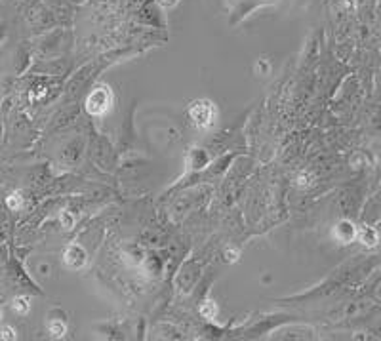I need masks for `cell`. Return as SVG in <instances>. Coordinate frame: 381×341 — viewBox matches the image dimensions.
<instances>
[{
    "label": "cell",
    "mask_w": 381,
    "mask_h": 341,
    "mask_svg": "<svg viewBox=\"0 0 381 341\" xmlns=\"http://www.w3.org/2000/svg\"><path fill=\"white\" fill-rule=\"evenodd\" d=\"M0 318H2V311H0Z\"/></svg>",
    "instance_id": "obj_13"
},
{
    "label": "cell",
    "mask_w": 381,
    "mask_h": 341,
    "mask_svg": "<svg viewBox=\"0 0 381 341\" xmlns=\"http://www.w3.org/2000/svg\"><path fill=\"white\" fill-rule=\"evenodd\" d=\"M0 338L2 340H15L17 336H15V330L10 328V326H4V328L0 330Z\"/></svg>",
    "instance_id": "obj_10"
},
{
    "label": "cell",
    "mask_w": 381,
    "mask_h": 341,
    "mask_svg": "<svg viewBox=\"0 0 381 341\" xmlns=\"http://www.w3.org/2000/svg\"><path fill=\"white\" fill-rule=\"evenodd\" d=\"M333 236H335L339 242L347 244L357 238V229H355V225H353L351 221H339L337 227H335V231H333Z\"/></svg>",
    "instance_id": "obj_4"
},
{
    "label": "cell",
    "mask_w": 381,
    "mask_h": 341,
    "mask_svg": "<svg viewBox=\"0 0 381 341\" xmlns=\"http://www.w3.org/2000/svg\"><path fill=\"white\" fill-rule=\"evenodd\" d=\"M12 307H13V311H15V313H19V315H27V313H29V309H31V305H29V299H27V297H15Z\"/></svg>",
    "instance_id": "obj_8"
},
{
    "label": "cell",
    "mask_w": 381,
    "mask_h": 341,
    "mask_svg": "<svg viewBox=\"0 0 381 341\" xmlns=\"http://www.w3.org/2000/svg\"><path fill=\"white\" fill-rule=\"evenodd\" d=\"M48 330L54 338H63L67 334V324L63 320H52L48 324Z\"/></svg>",
    "instance_id": "obj_7"
},
{
    "label": "cell",
    "mask_w": 381,
    "mask_h": 341,
    "mask_svg": "<svg viewBox=\"0 0 381 341\" xmlns=\"http://www.w3.org/2000/svg\"><path fill=\"white\" fill-rule=\"evenodd\" d=\"M21 204H23V200H21V195H17V193H13V195L8 198V206H10V210H19Z\"/></svg>",
    "instance_id": "obj_9"
},
{
    "label": "cell",
    "mask_w": 381,
    "mask_h": 341,
    "mask_svg": "<svg viewBox=\"0 0 381 341\" xmlns=\"http://www.w3.org/2000/svg\"><path fill=\"white\" fill-rule=\"evenodd\" d=\"M63 261H65V265L69 269H74V271L82 269L86 265V252H84V248L78 246V244L69 246L65 250V254H63Z\"/></svg>",
    "instance_id": "obj_3"
},
{
    "label": "cell",
    "mask_w": 381,
    "mask_h": 341,
    "mask_svg": "<svg viewBox=\"0 0 381 341\" xmlns=\"http://www.w3.org/2000/svg\"><path fill=\"white\" fill-rule=\"evenodd\" d=\"M200 315L204 318H216L218 317V305L212 299H206L204 303L200 305Z\"/></svg>",
    "instance_id": "obj_6"
},
{
    "label": "cell",
    "mask_w": 381,
    "mask_h": 341,
    "mask_svg": "<svg viewBox=\"0 0 381 341\" xmlns=\"http://www.w3.org/2000/svg\"><path fill=\"white\" fill-rule=\"evenodd\" d=\"M357 238L364 244V246H376L378 240H380V234H378L376 229H372V227H360L357 231Z\"/></svg>",
    "instance_id": "obj_5"
},
{
    "label": "cell",
    "mask_w": 381,
    "mask_h": 341,
    "mask_svg": "<svg viewBox=\"0 0 381 341\" xmlns=\"http://www.w3.org/2000/svg\"><path fill=\"white\" fill-rule=\"evenodd\" d=\"M61 220H63V225H65V227H71V225H73V218H69V214H63Z\"/></svg>",
    "instance_id": "obj_11"
},
{
    "label": "cell",
    "mask_w": 381,
    "mask_h": 341,
    "mask_svg": "<svg viewBox=\"0 0 381 341\" xmlns=\"http://www.w3.org/2000/svg\"><path fill=\"white\" fill-rule=\"evenodd\" d=\"M112 103V92L109 90V86H98L90 92V96L86 98V111L94 116H101L107 111L111 109Z\"/></svg>",
    "instance_id": "obj_2"
},
{
    "label": "cell",
    "mask_w": 381,
    "mask_h": 341,
    "mask_svg": "<svg viewBox=\"0 0 381 341\" xmlns=\"http://www.w3.org/2000/svg\"><path fill=\"white\" fill-rule=\"evenodd\" d=\"M189 118L197 126L198 130H208L216 122V107L212 101L206 99H198L193 101L189 107Z\"/></svg>",
    "instance_id": "obj_1"
},
{
    "label": "cell",
    "mask_w": 381,
    "mask_h": 341,
    "mask_svg": "<svg viewBox=\"0 0 381 341\" xmlns=\"http://www.w3.org/2000/svg\"><path fill=\"white\" fill-rule=\"evenodd\" d=\"M227 256H229V257H227L229 261H234V259L238 257V254H236V252H227Z\"/></svg>",
    "instance_id": "obj_12"
}]
</instances>
